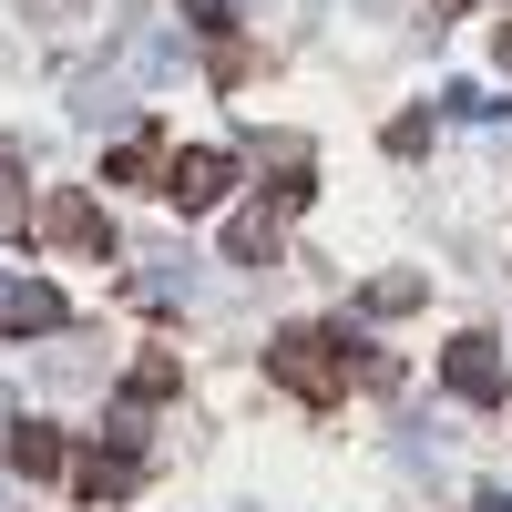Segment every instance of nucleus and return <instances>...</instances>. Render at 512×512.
Segmentation results:
<instances>
[{
	"label": "nucleus",
	"mask_w": 512,
	"mask_h": 512,
	"mask_svg": "<svg viewBox=\"0 0 512 512\" xmlns=\"http://www.w3.org/2000/svg\"><path fill=\"white\" fill-rule=\"evenodd\" d=\"M134 472H144V451H123V441H113V451H82V461H72V482H82V502H93V512L134 492Z\"/></svg>",
	"instance_id": "obj_7"
},
{
	"label": "nucleus",
	"mask_w": 512,
	"mask_h": 512,
	"mask_svg": "<svg viewBox=\"0 0 512 512\" xmlns=\"http://www.w3.org/2000/svg\"><path fill=\"white\" fill-rule=\"evenodd\" d=\"M226 11L236 0H185V31H226Z\"/></svg>",
	"instance_id": "obj_13"
},
{
	"label": "nucleus",
	"mask_w": 512,
	"mask_h": 512,
	"mask_svg": "<svg viewBox=\"0 0 512 512\" xmlns=\"http://www.w3.org/2000/svg\"><path fill=\"white\" fill-rule=\"evenodd\" d=\"M226 185H236V164H226L216 144H195V154H175V175H164V205L205 216V205H226Z\"/></svg>",
	"instance_id": "obj_3"
},
{
	"label": "nucleus",
	"mask_w": 512,
	"mask_h": 512,
	"mask_svg": "<svg viewBox=\"0 0 512 512\" xmlns=\"http://www.w3.org/2000/svg\"><path fill=\"white\" fill-rule=\"evenodd\" d=\"M0 451H11V472H21V482L72 472V451H62V431H52V420H11V441H0Z\"/></svg>",
	"instance_id": "obj_6"
},
{
	"label": "nucleus",
	"mask_w": 512,
	"mask_h": 512,
	"mask_svg": "<svg viewBox=\"0 0 512 512\" xmlns=\"http://www.w3.org/2000/svg\"><path fill=\"white\" fill-rule=\"evenodd\" d=\"M441 379H451V400H472V410H492V400L512 390V369H502L492 338H451V349H441Z\"/></svg>",
	"instance_id": "obj_2"
},
{
	"label": "nucleus",
	"mask_w": 512,
	"mask_h": 512,
	"mask_svg": "<svg viewBox=\"0 0 512 512\" xmlns=\"http://www.w3.org/2000/svg\"><path fill=\"white\" fill-rule=\"evenodd\" d=\"M52 328H62V287L0 277V338H52Z\"/></svg>",
	"instance_id": "obj_4"
},
{
	"label": "nucleus",
	"mask_w": 512,
	"mask_h": 512,
	"mask_svg": "<svg viewBox=\"0 0 512 512\" xmlns=\"http://www.w3.org/2000/svg\"><path fill=\"white\" fill-rule=\"evenodd\" d=\"M41 236H52V246H72V256H113V226H103L82 195H52V205H41Z\"/></svg>",
	"instance_id": "obj_5"
},
{
	"label": "nucleus",
	"mask_w": 512,
	"mask_h": 512,
	"mask_svg": "<svg viewBox=\"0 0 512 512\" xmlns=\"http://www.w3.org/2000/svg\"><path fill=\"white\" fill-rule=\"evenodd\" d=\"M441 113H451V123H492L502 103L482 93V82H441Z\"/></svg>",
	"instance_id": "obj_11"
},
{
	"label": "nucleus",
	"mask_w": 512,
	"mask_h": 512,
	"mask_svg": "<svg viewBox=\"0 0 512 512\" xmlns=\"http://www.w3.org/2000/svg\"><path fill=\"white\" fill-rule=\"evenodd\" d=\"M175 390H185V359L175 349H144L134 369H123V400H175Z\"/></svg>",
	"instance_id": "obj_9"
},
{
	"label": "nucleus",
	"mask_w": 512,
	"mask_h": 512,
	"mask_svg": "<svg viewBox=\"0 0 512 512\" xmlns=\"http://www.w3.org/2000/svg\"><path fill=\"white\" fill-rule=\"evenodd\" d=\"M400 308H420V277H369V318H400Z\"/></svg>",
	"instance_id": "obj_12"
},
{
	"label": "nucleus",
	"mask_w": 512,
	"mask_h": 512,
	"mask_svg": "<svg viewBox=\"0 0 512 512\" xmlns=\"http://www.w3.org/2000/svg\"><path fill=\"white\" fill-rule=\"evenodd\" d=\"M502 72H512V21H502Z\"/></svg>",
	"instance_id": "obj_14"
},
{
	"label": "nucleus",
	"mask_w": 512,
	"mask_h": 512,
	"mask_svg": "<svg viewBox=\"0 0 512 512\" xmlns=\"http://www.w3.org/2000/svg\"><path fill=\"white\" fill-rule=\"evenodd\" d=\"M267 379L297 390V400H338V390H349V359H338L328 328H287L277 349H267Z\"/></svg>",
	"instance_id": "obj_1"
},
{
	"label": "nucleus",
	"mask_w": 512,
	"mask_h": 512,
	"mask_svg": "<svg viewBox=\"0 0 512 512\" xmlns=\"http://www.w3.org/2000/svg\"><path fill=\"white\" fill-rule=\"evenodd\" d=\"M164 175H175V154H164V134H154V123L113 144V185H154V195H164Z\"/></svg>",
	"instance_id": "obj_8"
},
{
	"label": "nucleus",
	"mask_w": 512,
	"mask_h": 512,
	"mask_svg": "<svg viewBox=\"0 0 512 512\" xmlns=\"http://www.w3.org/2000/svg\"><path fill=\"white\" fill-rule=\"evenodd\" d=\"M226 256H236V267H277V216H267V205H246V216L226 226Z\"/></svg>",
	"instance_id": "obj_10"
}]
</instances>
